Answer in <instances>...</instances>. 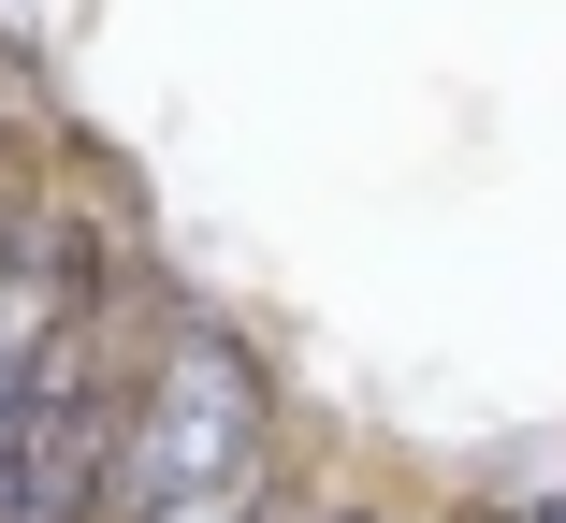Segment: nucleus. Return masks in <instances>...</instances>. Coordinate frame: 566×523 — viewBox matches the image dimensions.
<instances>
[{
    "mask_svg": "<svg viewBox=\"0 0 566 523\" xmlns=\"http://www.w3.org/2000/svg\"><path fill=\"white\" fill-rule=\"evenodd\" d=\"M509 523H566V480H552V494H523V509H509Z\"/></svg>",
    "mask_w": 566,
    "mask_h": 523,
    "instance_id": "f03ea898",
    "label": "nucleus"
},
{
    "mask_svg": "<svg viewBox=\"0 0 566 523\" xmlns=\"http://www.w3.org/2000/svg\"><path fill=\"white\" fill-rule=\"evenodd\" d=\"M291 466L276 437V378L233 321L175 305L160 349L132 364V437H117V523H189V509H233Z\"/></svg>",
    "mask_w": 566,
    "mask_h": 523,
    "instance_id": "f257e3e1",
    "label": "nucleus"
}]
</instances>
